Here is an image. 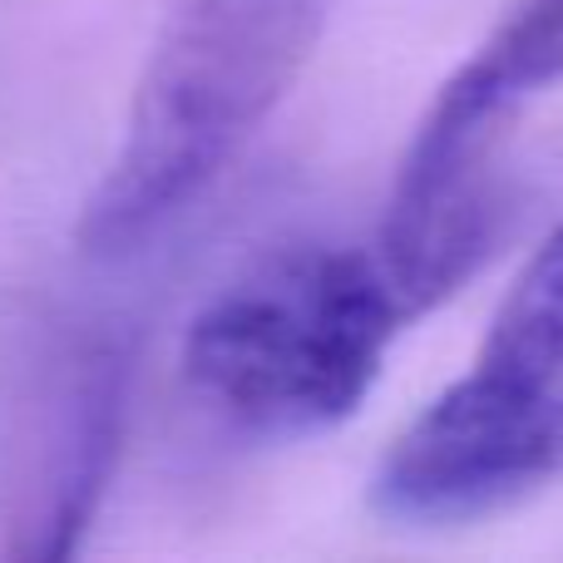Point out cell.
Wrapping results in <instances>:
<instances>
[{
    "label": "cell",
    "instance_id": "obj_1",
    "mask_svg": "<svg viewBox=\"0 0 563 563\" xmlns=\"http://www.w3.org/2000/svg\"><path fill=\"white\" fill-rule=\"evenodd\" d=\"M416 317L376 247L291 243L233 277L184 336V380L223 430L291 445L366 406Z\"/></svg>",
    "mask_w": 563,
    "mask_h": 563
},
{
    "label": "cell",
    "instance_id": "obj_4",
    "mask_svg": "<svg viewBox=\"0 0 563 563\" xmlns=\"http://www.w3.org/2000/svg\"><path fill=\"white\" fill-rule=\"evenodd\" d=\"M129 361L114 331H69L25 390L5 485V554L69 559L95 519L124 450Z\"/></svg>",
    "mask_w": 563,
    "mask_h": 563
},
{
    "label": "cell",
    "instance_id": "obj_2",
    "mask_svg": "<svg viewBox=\"0 0 563 563\" xmlns=\"http://www.w3.org/2000/svg\"><path fill=\"white\" fill-rule=\"evenodd\" d=\"M321 20L327 0H178L79 213L85 253H139L184 218L263 134Z\"/></svg>",
    "mask_w": 563,
    "mask_h": 563
},
{
    "label": "cell",
    "instance_id": "obj_3",
    "mask_svg": "<svg viewBox=\"0 0 563 563\" xmlns=\"http://www.w3.org/2000/svg\"><path fill=\"white\" fill-rule=\"evenodd\" d=\"M563 479V223L509 282L465 376L450 380L371 475L400 529L505 515Z\"/></svg>",
    "mask_w": 563,
    "mask_h": 563
}]
</instances>
